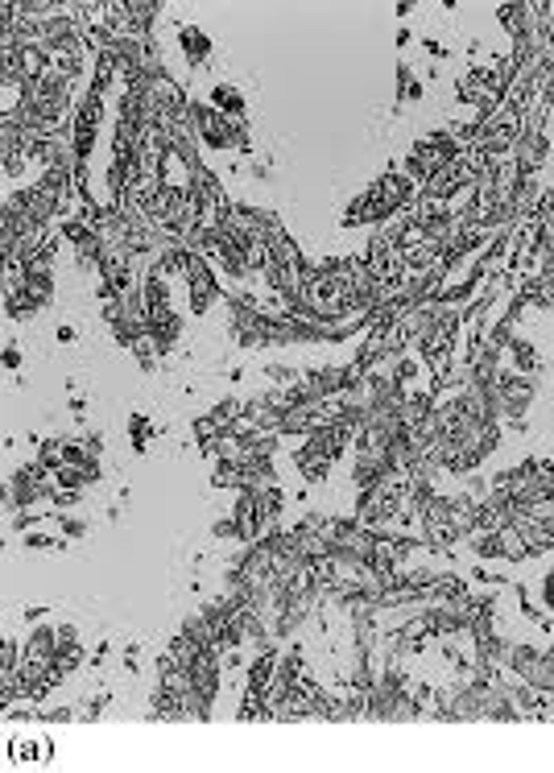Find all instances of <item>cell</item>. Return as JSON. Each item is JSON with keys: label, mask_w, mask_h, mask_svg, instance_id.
Returning a JSON list of instances; mask_svg holds the SVG:
<instances>
[{"label": "cell", "mask_w": 554, "mask_h": 773, "mask_svg": "<svg viewBox=\"0 0 554 773\" xmlns=\"http://www.w3.org/2000/svg\"><path fill=\"white\" fill-rule=\"evenodd\" d=\"M294 468L302 472V480H307V484H323L331 476V463L323 460V455L310 451L307 442H299V451H294Z\"/></svg>", "instance_id": "cell-9"}, {"label": "cell", "mask_w": 554, "mask_h": 773, "mask_svg": "<svg viewBox=\"0 0 554 773\" xmlns=\"http://www.w3.org/2000/svg\"><path fill=\"white\" fill-rule=\"evenodd\" d=\"M207 104H212L215 112H224L228 120H248L245 96H240V87H232V83H215L212 96H207Z\"/></svg>", "instance_id": "cell-8"}, {"label": "cell", "mask_w": 554, "mask_h": 773, "mask_svg": "<svg viewBox=\"0 0 554 773\" xmlns=\"http://www.w3.org/2000/svg\"><path fill=\"white\" fill-rule=\"evenodd\" d=\"M497 385H501V401H505V422H513V426L522 430V418L530 414L533 398H538V376H525V373L505 368Z\"/></svg>", "instance_id": "cell-2"}, {"label": "cell", "mask_w": 554, "mask_h": 773, "mask_svg": "<svg viewBox=\"0 0 554 773\" xmlns=\"http://www.w3.org/2000/svg\"><path fill=\"white\" fill-rule=\"evenodd\" d=\"M517 529H522V542H525V550H530V559H538V554H550V550H554V521L525 517V521H517Z\"/></svg>", "instance_id": "cell-6"}, {"label": "cell", "mask_w": 554, "mask_h": 773, "mask_svg": "<svg viewBox=\"0 0 554 773\" xmlns=\"http://www.w3.org/2000/svg\"><path fill=\"white\" fill-rule=\"evenodd\" d=\"M79 641V629L71 621H58V645H75Z\"/></svg>", "instance_id": "cell-18"}, {"label": "cell", "mask_w": 554, "mask_h": 773, "mask_svg": "<svg viewBox=\"0 0 554 773\" xmlns=\"http://www.w3.org/2000/svg\"><path fill=\"white\" fill-rule=\"evenodd\" d=\"M546 120H550V112L533 107L530 116H525L522 133H517V141H513L509 158L522 166V174H538L546 166V158H550V133H546Z\"/></svg>", "instance_id": "cell-1"}, {"label": "cell", "mask_w": 554, "mask_h": 773, "mask_svg": "<svg viewBox=\"0 0 554 773\" xmlns=\"http://www.w3.org/2000/svg\"><path fill=\"white\" fill-rule=\"evenodd\" d=\"M58 521H63V534H66V537H83V534H87L83 517H58Z\"/></svg>", "instance_id": "cell-17"}, {"label": "cell", "mask_w": 554, "mask_h": 773, "mask_svg": "<svg viewBox=\"0 0 554 773\" xmlns=\"http://www.w3.org/2000/svg\"><path fill=\"white\" fill-rule=\"evenodd\" d=\"M25 550H63L66 542L63 537H54V534H38V529H25Z\"/></svg>", "instance_id": "cell-13"}, {"label": "cell", "mask_w": 554, "mask_h": 773, "mask_svg": "<svg viewBox=\"0 0 554 773\" xmlns=\"http://www.w3.org/2000/svg\"><path fill=\"white\" fill-rule=\"evenodd\" d=\"M17 365H22V352H17V348L9 344V348H4V368H9V373H13V368H17Z\"/></svg>", "instance_id": "cell-19"}, {"label": "cell", "mask_w": 554, "mask_h": 773, "mask_svg": "<svg viewBox=\"0 0 554 773\" xmlns=\"http://www.w3.org/2000/svg\"><path fill=\"white\" fill-rule=\"evenodd\" d=\"M128 434H133V451H145V442H150V434H153V426H150V418L145 414H133L128 418Z\"/></svg>", "instance_id": "cell-12"}, {"label": "cell", "mask_w": 554, "mask_h": 773, "mask_svg": "<svg viewBox=\"0 0 554 773\" xmlns=\"http://www.w3.org/2000/svg\"><path fill=\"white\" fill-rule=\"evenodd\" d=\"M505 356H509L513 373H525V376L538 373V348H533L530 339H522V335H513L509 348H505Z\"/></svg>", "instance_id": "cell-10"}, {"label": "cell", "mask_w": 554, "mask_h": 773, "mask_svg": "<svg viewBox=\"0 0 554 773\" xmlns=\"http://www.w3.org/2000/svg\"><path fill=\"white\" fill-rule=\"evenodd\" d=\"M530 517H538V521H554V496H546V501H533Z\"/></svg>", "instance_id": "cell-16"}, {"label": "cell", "mask_w": 554, "mask_h": 773, "mask_svg": "<svg viewBox=\"0 0 554 773\" xmlns=\"http://www.w3.org/2000/svg\"><path fill=\"white\" fill-rule=\"evenodd\" d=\"M394 79H397V96H394V104H414V99L427 96V87H422V79L414 75V66H410V63H397Z\"/></svg>", "instance_id": "cell-11"}, {"label": "cell", "mask_w": 554, "mask_h": 773, "mask_svg": "<svg viewBox=\"0 0 554 773\" xmlns=\"http://www.w3.org/2000/svg\"><path fill=\"white\" fill-rule=\"evenodd\" d=\"M22 649H25V657H46V662H54V654H58V624H33L30 633H25Z\"/></svg>", "instance_id": "cell-7"}, {"label": "cell", "mask_w": 554, "mask_h": 773, "mask_svg": "<svg viewBox=\"0 0 554 773\" xmlns=\"http://www.w3.org/2000/svg\"><path fill=\"white\" fill-rule=\"evenodd\" d=\"M212 534L220 537V542H224V537H228V542H245V537H240V526H236V517H232V513L220 517V521L212 526Z\"/></svg>", "instance_id": "cell-15"}, {"label": "cell", "mask_w": 554, "mask_h": 773, "mask_svg": "<svg viewBox=\"0 0 554 773\" xmlns=\"http://www.w3.org/2000/svg\"><path fill=\"white\" fill-rule=\"evenodd\" d=\"M538 600H542V613L554 616V563H550V571L542 575V583H538Z\"/></svg>", "instance_id": "cell-14"}, {"label": "cell", "mask_w": 554, "mask_h": 773, "mask_svg": "<svg viewBox=\"0 0 554 773\" xmlns=\"http://www.w3.org/2000/svg\"><path fill=\"white\" fill-rule=\"evenodd\" d=\"M352 488L360 493V488H377L381 480H389L394 476V468H389V460H385V451H352Z\"/></svg>", "instance_id": "cell-3"}, {"label": "cell", "mask_w": 554, "mask_h": 773, "mask_svg": "<svg viewBox=\"0 0 554 773\" xmlns=\"http://www.w3.org/2000/svg\"><path fill=\"white\" fill-rule=\"evenodd\" d=\"M178 46H182V58H186L191 66H207V63H212V38H207L199 25L182 21L178 25Z\"/></svg>", "instance_id": "cell-4"}, {"label": "cell", "mask_w": 554, "mask_h": 773, "mask_svg": "<svg viewBox=\"0 0 554 773\" xmlns=\"http://www.w3.org/2000/svg\"><path fill=\"white\" fill-rule=\"evenodd\" d=\"M145 335L153 339V348H158L161 356L174 352V344H178V335H182V319L174 311H161L150 319V327H145Z\"/></svg>", "instance_id": "cell-5"}]
</instances>
